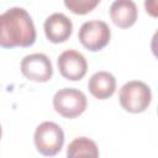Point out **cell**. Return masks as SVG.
I'll return each mask as SVG.
<instances>
[{"instance_id": "6da1fadb", "label": "cell", "mask_w": 158, "mask_h": 158, "mask_svg": "<svg viewBox=\"0 0 158 158\" xmlns=\"http://www.w3.org/2000/svg\"><path fill=\"white\" fill-rule=\"evenodd\" d=\"M36 27L22 7H11L0 15V47H31L36 42Z\"/></svg>"}, {"instance_id": "7a4b0ae2", "label": "cell", "mask_w": 158, "mask_h": 158, "mask_svg": "<svg viewBox=\"0 0 158 158\" xmlns=\"http://www.w3.org/2000/svg\"><path fill=\"white\" fill-rule=\"evenodd\" d=\"M118 100L122 109L131 114H141L148 109L152 101L149 86L139 80L125 83L118 93Z\"/></svg>"}, {"instance_id": "3957f363", "label": "cell", "mask_w": 158, "mask_h": 158, "mask_svg": "<svg viewBox=\"0 0 158 158\" xmlns=\"http://www.w3.org/2000/svg\"><path fill=\"white\" fill-rule=\"evenodd\" d=\"M33 141L38 153L42 156L53 157L63 148L64 132L59 125L51 121H44L37 126Z\"/></svg>"}, {"instance_id": "277c9868", "label": "cell", "mask_w": 158, "mask_h": 158, "mask_svg": "<svg viewBox=\"0 0 158 158\" xmlns=\"http://www.w3.org/2000/svg\"><path fill=\"white\" fill-rule=\"evenodd\" d=\"M88 101L83 91L75 88L59 89L53 96V107L57 114L65 118H75L86 109Z\"/></svg>"}, {"instance_id": "5b68a950", "label": "cell", "mask_w": 158, "mask_h": 158, "mask_svg": "<svg viewBox=\"0 0 158 158\" xmlns=\"http://www.w3.org/2000/svg\"><path fill=\"white\" fill-rule=\"evenodd\" d=\"M111 38V30L106 22L100 20L84 22L78 32L79 42L90 52H98L105 48Z\"/></svg>"}, {"instance_id": "8992f818", "label": "cell", "mask_w": 158, "mask_h": 158, "mask_svg": "<svg viewBox=\"0 0 158 158\" xmlns=\"http://www.w3.org/2000/svg\"><path fill=\"white\" fill-rule=\"evenodd\" d=\"M25 78L36 83H46L53 75V67L49 58L43 53H32L23 57L20 64Z\"/></svg>"}, {"instance_id": "52a82bcc", "label": "cell", "mask_w": 158, "mask_h": 158, "mask_svg": "<svg viewBox=\"0 0 158 158\" xmlns=\"http://www.w3.org/2000/svg\"><path fill=\"white\" fill-rule=\"evenodd\" d=\"M57 65L60 75L72 81L83 79L88 72L85 57L75 49H67L62 52L57 59Z\"/></svg>"}, {"instance_id": "ba28073f", "label": "cell", "mask_w": 158, "mask_h": 158, "mask_svg": "<svg viewBox=\"0 0 158 158\" xmlns=\"http://www.w3.org/2000/svg\"><path fill=\"white\" fill-rule=\"evenodd\" d=\"M44 35L52 43H63L72 36L73 23L68 16L62 12H54L49 15L43 25Z\"/></svg>"}, {"instance_id": "9c48e42d", "label": "cell", "mask_w": 158, "mask_h": 158, "mask_svg": "<svg viewBox=\"0 0 158 158\" xmlns=\"http://www.w3.org/2000/svg\"><path fill=\"white\" fill-rule=\"evenodd\" d=\"M138 10L132 0H115L110 6V19L115 26L128 28L137 21Z\"/></svg>"}, {"instance_id": "30bf717a", "label": "cell", "mask_w": 158, "mask_h": 158, "mask_svg": "<svg viewBox=\"0 0 158 158\" xmlns=\"http://www.w3.org/2000/svg\"><path fill=\"white\" fill-rule=\"evenodd\" d=\"M88 89L95 99L106 100L111 98L116 90V79L109 72H96L90 77L88 81Z\"/></svg>"}, {"instance_id": "8fae6325", "label": "cell", "mask_w": 158, "mask_h": 158, "mask_svg": "<svg viewBox=\"0 0 158 158\" xmlns=\"http://www.w3.org/2000/svg\"><path fill=\"white\" fill-rule=\"evenodd\" d=\"M99 148L96 143L88 138V137H77L74 138L67 148V156L69 158H78V157H90L96 158L99 157Z\"/></svg>"}, {"instance_id": "7c38bea8", "label": "cell", "mask_w": 158, "mask_h": 158, "mask_svg": "<svg viewBox=\"0 0 158 158\" xmlns=\"http://www.w3.org/2000/svg\"><path fill=\"white\" fill-rule=\"evenodd\" d=\"M65 7L75 15H86L91 12L101 0H63Z\"/></svg>"}, {"instance_id": "4fadbf2b", "label": "cell", "mask_w": 158, "mask_h": 158, "mask_svg": "<svg viewBox=\"0 0 158 158\" xmlns=\"http://www.w3.org/2000/svg\"><path fill=\"white\" fill-rule=\"evenodd\" d=\"M144 9L148 15L152 17L158 16V6H157V0H144Z\"/></svg>"}, {"instance_id": "5bb4252c", "label": "cell", "mask_w": 158, "mask_h": 158, "mask_svg": "<svg viewBox=\"0 0 158 158\" xmlns=\"http://www.w3.org/2000/svg\"><path fill=\"white\" fill-rule=\"evenodd\" d=\"M0 139H1V125H0Z\"/></svg>"}]
</instances>
